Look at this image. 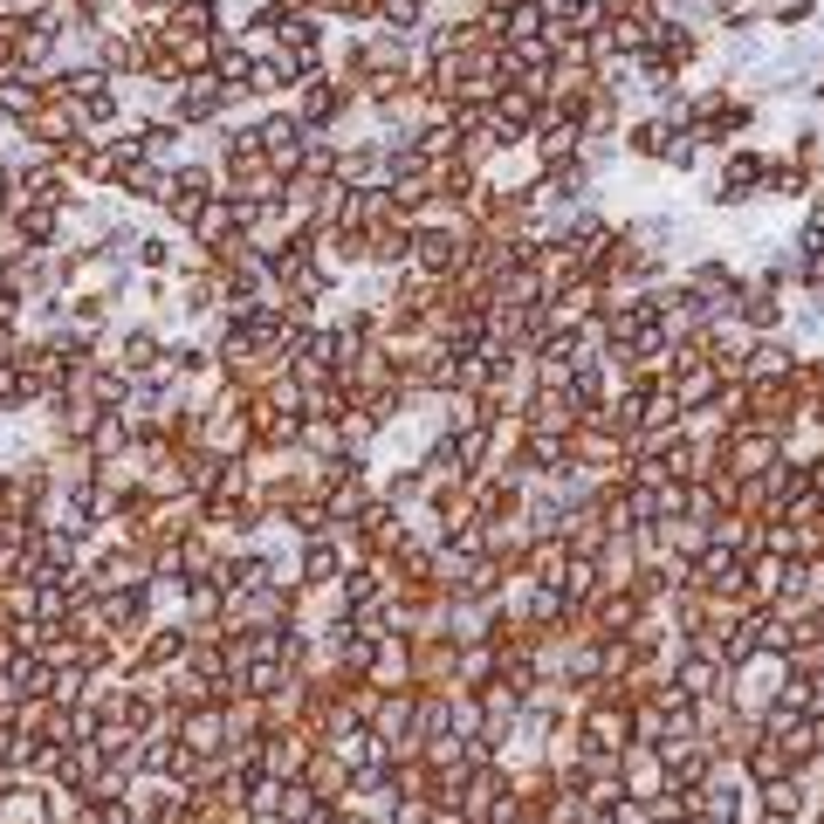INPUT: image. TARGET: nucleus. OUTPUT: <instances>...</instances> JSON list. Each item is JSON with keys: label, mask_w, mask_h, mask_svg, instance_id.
<instances>
[{"label": "nucleus", "mask_w": 824, "mask_h": 824, "mask_svg": "<svg viewBox=\"0 0 824 824\" xmlns=\"http://www.w3.org/2000/svg\"><path fill=\"white\" fill-rule=\"evenodd\" d=\"M35 83H21V76H8V83H0V111H8V117H28L35 111Z\"/></svg>", "instance_id": "f257e3e1"}]
</instances>
